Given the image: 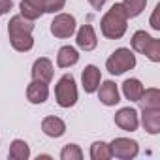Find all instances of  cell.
Listing matches in <instances>:
<instances>
[{
  "label": "cell",
  "mask_w": 160,
  "mask_h": 160,
  "mask_svg": "<svg viewBox=\"0 0 160 160\" xmlns=\"http://www.w3.org/2000/svg\"><path fill=\"white\" fill-rule=\"evenodd\" d=\"M98 100L104 104V106H117L121 102V96H119V89L113 81H104L102 85H98Z\"/></svg>",
  "instance_id": "obj_12"
},
{
  "label": "cell",
  "mask_w": 160,
  "mask_h": 160,
  "mask_svg": "<svg viewBox=\"0 0 160 160\" xmlns=\"http://www.w3.org/2000/svg\"><path fill=\"white\" fill-rule=\"evenodd\" d=\"M141 124L149 134L156 136L160 132V108L141 109Z\"/></svg>",
  "instance_id": "obj_13"
},
{
  "label": "cell",
  "mask_w": 160,
  "mask_h": 160,
  "mask_svg": "<svg viewBox=\"0 0 160 160\" xmlns=\"http://www.w3.org/2000/svg\"><path fill=\"white\" fill-rule=\"evenodd\" d=\"M8 156H10L12 160H27V158L30 156V147H28V143L23 141V139H13L12 145H10Z\"/></svg>",
  "instance_id": "obj_19"
},
{
  "label": "cell",
  "mask_w": 160,
  "mask_h": 160,
  "mask_svg": "<svg viewBox=\"0 0 160 160\" xmlns=\"http://www.w3.org/2000/svg\"><path fill=\"white\" fill-rule=\"evenodd\" d=\"M126 21H128V17H126L122 4H113L106 12V15L102 17L100 30L108 40H121L126 32V27H128Z\"/></svg>",
  "instance_id": "obj_2"
},
{
  "label": "cell",
  "mask_w": 160,
  "mask_h": 160,
  "mask_svg": "<svg viewBox=\"0 0 160 160\" xmlns=\"http://www.w3.org/2000/svg\"><path fill=\"white\" fill-rule=\"evenodd\" d=\"M66 0H45L43 4V13H58L60 10H64Z\"/></svg>",
  "instance_id": "obj_24"
},
{
  "label": "cell",
  "mask_w": 160,
  "mask_h": 160,
  "mask_svg": "<svg viewBox=\"0 0 160 160\" xmlns=\"http://www.w3.org/2000/svg\"><path fill=\"white\" fill-rule=\"evenodd\" d=\"M106 68L111 75H121L132 68H136V55L128 47H119L111 53V57L106 60Z\"/></svg>",
  "instance_id": "obj_4"
},
{
  "label": "cell",
  "mask_w": 160,
  "mask_h": 160,
  "mask_svg": "<svg viewBox=\"0 0 160 160\" xmlns=\"http://www.w3.org/2000/svg\"><path fill=\"white\" fill-rule=\"evenodd\" d=\"M91 158L92 160H109L111 158L109 143H106V141H94L91 145Z\"/></svg>",
  "instance_id": "obj_21"
},
{
  "label": "cell",
  "mask_w": 160,
  "mask_h": 160,
  "mask_svg": "<svg viewBox=\"0 0 160 160\" xmlns=\"http://www.w3.org/2000/svg\"><path fill=\"white\" fill-rule=\"evenodd\" d=\"M132 49L145 55L152 62H160V40L152 38L145 30H138L132 36Z\"/></svg>",
  "instance_id": "obj_3"
},
{
  "label": "cell",
  "mask_w": 160,
  "mask_h": 160,
  "mask_svg": "<svg viewBox=\"0 0 160 160\" xmlns=\"http://www.w3.org/2000/svg\"><path fill=\"white\" fill-rule=\"evenodd\" d=\"M100 81H102L100 70H98L94 64L85 66V70H83V73H81V85H83L85 92H89V94H91V92H96Z\"/></svg>",
  "instance_id": "obj_11"
},
{
  "label": "cell",
  "mask_w": 160,
  "mask_h": 160,
  "mask_svg": "<svg viewBox=\"0 0 160 160\" xmlns=\"http://www.w3.org/2000/svg\"><path fill=\"white\" fill-rule=\"evenodd\" d=\"M143 91H145V87L141 85V81L136 79V77H130V79H126V81L122 83V94L130 102H138L141 98Z\"/></svg>",
  "instance_id": "obj_18"
},
{
  "label": "cell",
  "mask_w": 160,
  "mask_h": 160,
  "mask_svg": "<svg viewBox=\"0 0 160 160\" xmlns=\"http://www.w3.org/2000/svg\"><path fill=\"white\" fill-rule=\"evenodd\" d=\"M158 15H160V4H156V6H154L152 15H151V27H152L154 30H160V21H158Z\"/></svg>",
  "instance_id": "obj_25"
},
{
  "label": "cell",
  "mask_w": 160,
  "mask_h": 160,
  "mask_svg": "<svg viewBox=\"0 0 160 160\" xmlns=\"http://www.w3.org/2000/svg\"><path fill=\"white\" fill-rule=\"evenodd\" d=\"M89 2H91V6H92L94 10H100V8L106 4V0H89Z\"/></svg>",
  "instance_id": "obj_27"
},
{
  "label": "cell",
  "mask_w": 160,
  "mask_h": 160,
  "mask_svg": "<svg viewBox=\"0 0 160 160\" xmlns=\"http://www.w3.org/2000/svg\"><path fill=\"white\" fill-rule=\"evenodd\" d=\"M42 130H43V134L49 136V138H60V136H64V132H66V124H64V121L58 119V117H45V119L42 121Z\"/></svg>",
  "instance_id": "obj_16"
},
{
  "label": "cell",
  "mask_w": 160,
  "mask_h": 160,
  "mask_svg": "<svg viewBox=\"0 0 160 160\" xmlns=\"http://www.w3.org/2000/svg\"><path fill=\"white\" fill-rule=\"evenodd\" d=\"M12 6H13V2H12V0H0V17H2V15H6V13L12 10Z\"/></svg>",
  "instance_id": "obj_26"
},
{
  "label": "cell",
  "mask_w": 160,
  "mask_h": 160,
  "mask_svg": "<svg viewBox=\"0 0 160 160\" xmlns=\"http://www.w3.org/2000/svg\"><path fill=\"white\" fill-rule=\"evenodd\" d=\"M141 104V109H149V108H160V91L158 89H145L141 98L138 100Z\"/></svg>",
  "instance_id": "obj_20"
},
{
  "label": "cell",
  "mask_w": 160,
  "mask_h": 160,
  "mask_svg": "<svg viewBox=\"0 0 160 160\" xmlns=\"http://www.w3.org/2000/svg\"><path fill=\"white\" fill-rule=\"evenodd\" d=\"M75 28H77L75 17L70 15V13H58L51 21V34L55 38H60V40H66V38L73 36Z\"/></svg>",
  "instance_id": "obj_6"
},
{
  "label": "cell",
  "mask_w": 160,
  "mask_h": 160,
  "mask_svg": "<svg viewBox=\"0 0 160 160\" xmlns=\"http://www.w3.org/2000/svg\"><path fill=\"white\" fill-rule=\"evenodd\" d=\"M27 98L30 104H43L47 98H49V87L47 83H42V81H34L27 87Z\"/></svg>",
  "instance_id": "obj_15"
},
{
  "label": "cell",
  "mask_w": 160,
  "mask_h": 160,
  "mask_svg": "<svg viewBox=\"0 0 160 160\" xmlns=\"http://www.w3.org/2000/svg\"><path fill=\"white\" fill-rule=\"evenodd\" d=\"M43 4H45V0H21V4H19L21 15L30 21L40 19L43 15Z\"/></svg>",
  "instance_id": "obj_14"
},
{
  "label": "cell",
  "mask_w": 160,
  "mask_h": 160,
  "mask_svg": "<svg viewBox=\"0 0 160 160\" xmlns=\"http://www.w3.org/2000/svg\"><path fill=\"white\" fill-rule=\"evenodd\" d=\"M77 62H79V53H77L75 47L64 45V47L58 49V55H57V66L58 68H70Z\"/></svg>",
  "instance_id": "obj_17"
},
{
  "label": "cell",
  "mask_w": 160,
  "mask_h": 160,
  "mask_svg": "<svg viewBox=\"0 0 160 160\" xmlns=\"http://www.w3.org/2000/svg\"><path fill=\"white\" fill-rule=\"evenodd\" d=\"M32 79L34 81L47 83V85L51 83V79H53V62L47 57H42L32 64Z\"/></svg>",
  "instance_id": "obj_10"
},
{
  "label": "cell",
  "mask_w": 160,
  "mask_h": 160,
  "mask_svg": "<svg viewBox=\"0 0 160 160\" xmlns=\"http://www.w3.org/2000/svg\"><path fill=\"white\" fill-rule=\"evenodd\" d=\"M55 98L60 108H72L77 102V85L70 73H64L55 85Z\"/></svg>",
  "instance_id": "obj_5"
},
{
  "label": "cell",
  "mask_w": 160,
  "mask_h": 160,
  "mask_svg": "<svg viewBox=\"0 0 160 160\" xmlns=\"http://www.w3.org/2000/svg\"><path fill=\"white\" fill-rule=\"evenodd\" d=\"M115 124L124 132H136L139 126V117L134 108H121L115 113Z\"/></svg>",
  "instance_id": "obj_8"
},
{
  "label": "cell",
  "mask_w": 160,
  "mask_h": 160,
  "mask_svg": "<svg viewBox=\"0 0 160 160\" xmlns=\"http://www.w3.org/2000/svg\"><path fill=\"white\" fill-rule=\"evenodd\" d=\"M121 4H122V8H124V12H126V17L132 19V17H138V15L145 10L147 0H122Z\"/></svg>",
  "instance_id": "obj_22"
},
{
  "label": "cell",
  "mask_w": 160,
  "mask_h": 160,
  "mask_svg": "<svg viewBox=\"0 0 160 160\" xmlns=\"http://www.w3.org/2000/svg\"><path fill=\"white\" fill-rule=\"evenodd\" d=\"M60 158L62 160H81L83 158V151L79 149V145H75V143H68L60 151Z\"/></svg>",
  "instance_id": "obj_23"
},
{
  "label": "cell",
  "mask_w": 160,
  "mask_h": 160,
  "mask_svg": "<svg viewBox=\"0 0 160 160\" xmlns=\"http://www.w3.org/2000/svg\"><path fill=\"white\" fill-rule=\"evenodd\" d=\"M32 30H34V21L25 19L21 13L13 15L8 23V34H10V43L15 51L27 53L34 47V38H32Z\"/></svg>",
  "instance_id": "obj_1"
},
{
  "label": "cell",
  "mask_w": 160,
  "mask_h": 160,
  "mask_svg": "<svg viewBox=\"0 0 160 160\" xmlns=\"http://www.w3.org/2000/svg\"><path fill=\"white\" fill-rule=\"evenodd\" d=\"M109 149H111V156L121 158V160L136 158L138 152H139L138 141H136V139H130V138H115V139L109 143Z\"/></svg>",
  "instance_id": "obj_7"
},
{
  "label": "cell",
  "mask_w": 160,
  "mask_h": 160,
  "mask_svg": "<svg viewBox=\"0 0 160 160\" xmlns=\"http://www.w3.org/2000/svg\"><path fill=\"white\" fill-rule=\"evenodd\" d=\"M75 43L79 49L83 51H92L96 45H98V38H96V32L91 25H83L79 27L77 34H75Z\"/></svg>",
  "instance_id": "obj_9"
}]
</instances>
